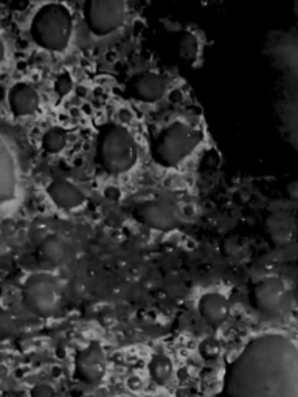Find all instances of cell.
<instances>
[{
    "label": "cell",
    "mask_w": 298,
    "mask_h": 397,
    "mask_svg": "<svg viewBox=\"0 0 298 397\" xmlns=\"http://www.w3.org/2000/svg\"><path fill=\"white\" fill-rule=\"evenodd\" d=\"M223 397H298V347L279 334L252 340L228 365Z\"/></svg>",
    "instance_id": "6da1fadb"
},
{
    "label": "cell",
    "mask_w": 298,
    "mask_h": 397,
    "mask_svg": "<svg viewBox=\"0 0 298 397\" xmlns=\"http://www.w3.org/2000/svg\"><path fill=\"white\" fill-rule=\"evenodd\" d=\"M73 21L66 6L52 3L36 12L31 21L30 33L37 45L48 52L61 53L68 47L72 39Z\"/></svg>",
    "instance_id": "7a4b0ae2"
},
{
    "label": "cell",
    "mask_w": 298,
    "mask_h": 397,
    "mask_svg": "<svg viewBox=\"0 0 298 397\" xmlns=\"http://www.w3.org/2000/svg\"><path fill=\"white\" fill-rule=\"evenodd\" d=\"M97 157L106 172L118 176L135 166L139 160V147L128 129L110 126L99 136Z\"/></svg>",
    "instance_id": "3957f363"
},
{
    "label": "cell",
    "mask_w": 298,
    "mask_h": 397,
    "mask_svg": "<svg viewBox=\"0 0 298 397\" xmlns=\"http://www.w3.org/2000/svg\"><path fill=\"white\" fill-rule=\"evenodd\" d=\"M201 141L202 135L196 128L183 121L171 123L154 143V159L161 166H177L196 151Z\"/></svg>",
    "instance_id": "277c9868"
},
{
    "label": "cell",
    "mask_w": 298,
    "mask_h": 397,
    "mask_svg": "<svg viewBox=\"0 0 298 397\" xmlns=\"http://www.w3.org/2000/svg\"><path fill=\"white\" fill-rule=\"evenodd\" d=\"M62 287L58 278L50 273H33L22 287V301L31 314L42 318L52 316L59 309Z\"/></svg>",
    "instance_id": "5b68a950"
},
{
    "label": "cell",
    "mask_w": 298,
    "mask_h": 397,
    "mask_svg": "<svg viewBox=\"0 0 298 397\" xmlns=\"http://www.w3.org/2000/svg\"><path fill=\"white\" fill-rule=\"evenodd\" d=\"M126 19V0H87L86 21L95 34L117 31Z\"/></svg>",
    "instance_id": "8992f818"
},
{
    "label": "cell",
    "mask_w": 298,
    "mask_h": 397,
    "mask_svg": "<svg viewBox=\"0 0 298 397\" xmlns=\"http://www.w3.org/2000/svg\"><path fill=\"white\" fill-rule=\"evenodd\" d=\"M288 300V287L283 279L264 278L252 290V303L259 312L275 315L281 312Z\"/></svg>",
    "instance_id": "52a82bcc"
},
{
    "label": "cell",
    "mask_w": 298,
    "mask_h": 397,
    "mask_svg": "<svg viewBox=\"0 0 298 397\" xmlns=\"http://www.w3.org/2000/svg\"><path fill=\"white\" fill-rule=\"evenodd\" d=\"M135 217L145 227L157 230V232H170V230L176 228L179 223L176 208L170 202L161 201V198L141 203L135 211Z\"/></svg>",
    "instance_id": "ba28073f"
},
{
    "label": "cell",
    "mask_w": 298,
    "mask_h": 397,
    "mask_svg": "<svg viewBox=\"0 0 298 397\" xmlns=\"http://www.w3.org/2000/svg\"><path fill=\"white\" fill-rule=\"evenodd\" d=\"M106 368H108L106 354L98 341H90L89 346L81 349L77 354V358H74L77 376L89 385H97L101 382L106 374Z\"/></svg>",
    "instance_id": "9c48e42d"
},
{
    "label": "cell",
    "mask_w": 298,
    "mask_h": 397,
    "mask_svg": "<svg viewBox=\"0 0 298 397\" xmlns=\"http://www.w3.org/2000/svg\"><path fill=\"white\" fill-rule=\"evenodd\" d=\"M129 92L143 103H155L165 96L166 83L157 73H141L129 84Z\"/></svg>",
    "instance_id": "30bf717a"
},
{
    "label": "cell",
    "mask_w": 298,
    "mask_h": 397,
    "mask_svg": "<svg viewBox=\"0 0 298 397\" xmlns=\"http://www.w3.org/2000/svg\"><path fill=\"white\" fill-rule=\"evenodd\" d=\"M47 194L56 207L66 211L77 210L86 203V196L83 194L77 185L68 182V180H53L47 186Z\"/></svg>",
    "instance_id": "8fae6325"
},
{
    "label": "cell",
    "mask_w": 298,
    "mask_h": 397,
    "mask_svg": "<svg viewBox=\"0 0 298 397\" xmlns=\"http://www.w3.org/2000/svg\"><path fill=\"white\" fill-rule=\"evenodd\" d=\"M17 191V172L14 157L8 147V143L2 141L0 146V194H2L3 207L16 197Z\"/></svg>",
    "instance_id": "7c38bea8"
},
{
    "label": "cell",
    "mask_w": 298,
    "mask_h": 397,
    "mask_svg": "<svg viewBox=\"0 0 298 397\" xmlns=\"http://www.w3.org/2000/svg\"><path fill=\"white\" fill-rule=\"evenodd\" d=\"M10 109L16 116H30L39 109V95L28 84H17L8 96Z\"/></svg>",
    "instance_id": "4fadbf2b"
},
{
    "label": "cell",
    "mask_w": 298,
    "mask_h": 397,
    "mask_svg": "<svg viewBox=\"0 0 298 397\" xmlns=\"http://www.w3.org/2000/svg\"><path fill=\"white\" fill-rule=\"evenodd\" d=\"M199 312H201L205 321L217 326L228 318L230 304L226 296L211 292V294H205L201 298V301H199Z\"/></svg>",
    "instance_id": "5bb4252c"
},
{
    "label": "cell",
    "mask_w": 298,
    "mask_h": 397,
    "mask_svg": "<svg viewBox=\"0 0 298 397\" xmlns=\"http://www.w3.org/2000/svg\"><path fill=\"white\" fill-rule=\"evenodd\" d=\"M41 258L47 263L58 264L66 258V245L58 236H48L43 239L39 245Z\"/></svg>",
    "instance_id": "9a60e30c"
},
{
    "label": "cell",
    "mask_w": 298,
    "mask_h": 397,
    "mask_svg": "<svg viewBox=\"0 0 298 397\" xmlns=\"http://www.w3.org/2000/svg\"><path fill=\"white\" fill-rule=\"evenodd\" d=\"M149 374L157 385H165L172 376V362L165 354H157L149 362Z\"/></svg>",
    "instance_id": "2e32d148"
},
{
    "label": "cell",
    "mask_w": 298,
    "mask_h": 397,
    "mask_svg": "<svg viewBox=\"0 0 298 397\" xmlns=\"http://www.w3.org/2000/svg\"><path fill=\"white\" fill-rule=\"evenodd\" d=\"M67 132L61 128L48 129L42 136V147L47 154H59L67 145Z\"/></svg>",
    "instance_id": "e0dca14e"
},
{
    "label": "cell",
    "mask_w": 298,
    "mask_h": 397,
    "mask_svg": "<svg viewBox=\"0 0 298 397\" xmlns=\"http://www.w3.org/2000/svg\"><path fill=\"white\" fill-rule=\"evenodd\" d=\"M197 52H199V43L195 34L191 33H185L182 36V39L179 42V54L180 58L185 61H192L197 58Z\"/></svg>",
    "instance_id": "ac0fdd59"
},
{
    "label": "cell",
    "mask_w": 298,
    "mask_h": 397,
    "mask_svg": "<svg viewBox=\"0 0 298 397\" xmlns=\"http://www.w3.org/2000/svg\"><path fill=\"white\" fill-rule=\"evenodd\" d=\"M269 232H270V238L273 242H275V244H286V242L290 239L292 230L289 227V223H286V221L278 222L275 219L269 225Z\"/></svg>",
    "instance_id": "d6986e66"
},
{
    "label": "cell",
    "mask_w": 298,
    "mask_h": 397,
    "mask_svg": "<svg viewBox=\"0 0 298 397\" xmlns=\"http://www.w3.org/2000/svg\"><path fill=\"white\" fill-rule=\"evenodd\" d=\"M199 354H201L205 360H216L221 356V343L216 338H205L201 346H199Z\"/></svg>",
    "instance_id": "ffe728a7"
},
{
    "label": "cell",
    "mask_w": 298,
    "mask_h": 397,
    "mask_svg": "<svg viewBox=\"0 0 298 397\" xmlns=\"http://www.w3.org/2000/svg\"><path fill=\"white\" fill-rule=\"evenodd\" d=\"M31 397H56V393L50 385L41 383L31 389Z\"/></svg>",
    "instance_id": "44dd1931"
},
{
    "label": "cell",
    "mask_w": 298,
    "mask_h": 397,
    "mask_svg": "<svg viewBox=\"0 0 298 397\" xmlns=\"http://www.w3.org/2000/svg\"><path fill=\"white\" fill-rule=\"evenodd\" d=\"M72 89V79L68 74H61V77L58 78V81H56V92L61 93V95H64V93H67L68 90Z\"/></svg>",
    "instance_id": "7402d4cb"
},
{
    "label": "cell",
    "mask_w": 298,
    "mask_h": 397,
    "mask_svg": "<svg viewBox=\"0 0 298 397\" xmlns=\"http://www.w3.org/2000/svg\"><path fill=\"white\" fill-rule=\"evenodd\" d=\"M295 8H297V11H298V0H295Z\"/></svg>",
    "instance_id": "603a6c76"
},
{
    "label": "cell",
    "mask_w": 298,
    "mask_h": 397,
    "mask_svg": "<svg viewBox=\"0 0 298 397\" xmlns=\"http://www.w3.org/2000/svg\"><path fill=\"white\" fill-rule=\"evenodd\" d=\"M129 397H132V396H129Z\"/></svg>",
    "instance_id": "cb8c5ba5"
}]
</instances>
